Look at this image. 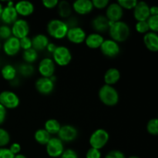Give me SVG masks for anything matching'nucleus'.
Instances as JSON below:
<instances>
[{
	"instance_id": "obj_47",
	"label": "nucleus",
	"mask_w": 158,
	"mask_h": 158,
	"mask_svg": "<svg viewBox=\"0 0 158 158\" xmlns=\"http://www.w3.org/2000/svg\"><path fill=\"white\" fill-rule=\"evenodd\" d=\"M56 47H57V46H56V45L54 44V43H49V44H48L47 47H46V49H47L48 52H50V53L52 54V53H53L54 51H55L56 48Z\"/></svg>"
},
{
	"instance_id": "obj_16",
	"label": "nucleus",
	"mask_w": 158,
	"mask_h": 158,
	"mask_svg": "<svg viewBox=\"0 0 158 158\" xmlns=\"http://www.w3.org/2000/svg\"><path fill=\"white\" fill-rule=\"evenodd\" d=\"M134 17L137 22L147 21L151 14H150V6L146 2H138L137 6L134 9Z\"/></svg>"
},
{
	"instance_id": "obj_50",
	"label": "nucleus",
	"mask_w": 158,
	"mask_h": 158,
	"mask_svg": "<svg viewBox=\"0 0 158 158\" xmlns=\"http://www.w3.org/2000/svg\"><path fill=\"white\" fill-rule=\"evenodd\" d=\"M127 158H140V157H139L138 156H136V155H131V156H130V157H128Z\"/></svg>"
},
{
	"instance_id": "obj_22",
	"label": "nucleus",
	"mask_w": 158,
	"mask_h": 158,
	"mask_svg": "<svg viewBox=\"0 0 158 158\" xmlns=\"http://www.w3.org/2000/svg\"><path fill=\"white\" fill-rule=\"evenodd\" d=\"M104 40V37L101 34L93 32L86 35L85 43L89 49H97V48H100Z\"/></svg>"
},
{
	"instance_id": "obj_10",
	"label": "nucleus",
	"mask_w": 158,
	"mask_h": 158,
	"mask_svg": "<svg viewBox=\"0 0 158 158\" xmlns=\"http://www.w3.org/2000/svg\"><path fill=\"white\" fill-rule=\"evenodd\" d=\"M56 70V64L52 59L45 57L40 60L38 65V71L43 77L51 78L53 77Z\"/></svg>"
},
{
	"instance_id": "obj_18",
	"label": "nucleus",
	"mask_w": 158,
	"mask_h": 158,
	"mask_svg": "<svg viewBox=\"0 0 158 158\" xmlns=\"http://www.w3.org/2000/svg\"><path fill=\"white\" fill-rule=\"evenodd\" d=\"M73 10L81 15L90 13L94 9L92 1L90 0H77L73 3Z\"/></svg>"
},
{
	"instance_id": "obj_39",
	"label": "nucleus",
	"mask_w": 158,
	"mask_h": 158,
	"mask_svg": "<svg viewBox=\"0 0 158 158\" xmlns=\"http://www.w3.org/2000/svg\"><path fill=\"white\" fill-rule=\"evenodd\" d=\"M20 41V46H21V49H23V50H26V49H29L32 48V39L29 38V36L24 37V38L19 40Z\"/></svg>"
},
{
	"instance_id": "obj_36",
	"label": "nucleus",
	"mask_w": 158,
	"mask_h": 158,
	"mask_svg": "<svg viewBox=\"0 0 158 158\" xmlns=\"http://www.w3.org/2000/svg\"><path fill=\"white\" fill-rule=\"evenodd\" d=\"M149 26L150 30L157 33L158 32V15H151L147 20Z\"/></svg>"
},
{
	"instance_id": "obj_15",
	"label": "nucleus",
	"mask_w": 158,
	"mask_h": 158,
	"mask_svg": "<svg viewBox=\"0 0 158 158\" xmlns=\"http://www.w3.org/2000/svg\"><path fill=\"white\" fill-rule=\"evenodd\" d=\"M123 15V9L117 2L110 3L106 9L105 16L111 23L120 21Z\"/></svg>"
},
{
	"instance_id": "obj_6",
	"label": "nucleus",
	"mask_w": 158,
	"mask_h": 158,
	"mask_svg": "<svg viewBox=\"0 0 158 158\" xmlns=\"http://www.w3.org/2000/svg\"><path fill=\"white\" fill-rule=\"evenodd\" d=\"M20 100L15 93L11 90H3L0 92V104L6 110H13L19 106Z\"/></svg>"
},
{
	"instance_id": "obj_31",
	"label": "nucleus",
	"mask_w": 158,
	"mask_h": 158,
	"mask_svg": "<svg viewBox=\"0 0 158 158\" xmlns=\"http://www.w3.org/2000/svg\"><path fill=\"white\" fill-rule=\"evenodd\" d=\"M147 131L154 136L158 135V118H152L147 123Z\"/></svg>"
},
{
	"instance_id": "obj_33",
	"label": "nucleus",
	"mask_w": 158,
	"mask_h": 158,
	"mask_svg": "<svg viewBox=\"0 0 158 158\" xmlns=\"http://www.w3.org/2000/svg\"><path fill=\"white\" fill-rule=\"evenodd\" d=\"M12 36V29L8 25H0V40H6Z\"/></svg>"
},
{
	"instance_id": "obj_34",
	"label": "nucleus",
	"mask_w": 158,
	"mask_h": 158,
	"mask_svg": "<svg viewBox=\"0 0 158 158\" xmlns=\"http://www.w3.org/2000/svg\"><path fill=\"white\" fill-rule=\"evenodd\" d=\"M117 2L121 6L123 9H124L131 10V9H134L135 8L138 1H137V0H119Z\"/></svg>"
},
{
	"instance_id": "obj_32",
	"label": "nucleus",
	"mask_w": 158,
	"mask_h": 158,
	"mask_svg": "<svg viewBox=\"0 0 158 158\" xmlns=\"http://www.w3.org/2000/svg\"><path fill=\"white\" fill-rule=\"evenodd\" d=\"M10 134L5 128L0 127V148H6L10 143Z\"/></svg>"
},
{
	"instance_id": "obj_38",
	"label": "nucleus",
	"mask_w": 158,
	"mask_h": 158,
	"mask_svg": "<svg viewBox=\"0 0 158 158\" xmlns=\"http://www.w3.org/2000/svg\"><path fill=\"white\" fill-rule=\"evenodd\" d=\"M104 158H127L125 154L119 150H112L105 155Z\"/></svg>"
},
{
	"instance_id": "obj_40",
	"label": "nucleus",
	"mask_w": 158,
	"mask_h": 158,
	"mask_svg": "<svg viewBox=\"0 0 158 158\" xmlns=\"http://www.w3.org/2000/svg\"><path fill=\"white\" fill-rule=\"evenodd\" d=\"M94 8L98 9H106L108 5L110 4V2L108 0H93L92 1Z\"/></svg>"
},
{
	"instance_id": "obj_48",
	"label": "nucleus",
	"mask_w": 158,
	"mask_h": 158,
	"mask_svg": "<svg viewBox=\"0 0 158 158\" xmlns=\"http://www.w3.org/2000/svg\"><path fill=\"white\" fill-rule=\"evenodd\" d=\"M14 158H27V157L23 154H17V155H15V157Z\"/></svg>"
},
{
	"instance_id": "obj_46",
	"label": "nucleus",
	"mask_w": 158,
	"mask_h": 158,
	"mask_svg": "<svg viewBox=\"0 0 158 158\" xmlns=\"http://www.w3.org/2000/svg\"><path fill=\"white\" fill-rule=\"evenodd\" d=\"M150 14L151 15H158V6H150Z\"/></svg>"
},
{
	"instance_id": "obj_20",
	"label": "nucleus",
	"mask_w": 158,
	"mask_h": 158,
	"mask_svg": "<svg viewBox=\"0 0 158 158\" xmlns=\"http://www.w3.org/2000/svg\"><path fill=\"white\" fill-rule=\"evenodd\" d=\"M15 9L19 15L26 17L33 13L35 6L29 1H19L15 3Z\"/></svg>"
},
{
	"instance_id": "obj_8",
	"label": "nucleus",
	"mask_w": 158,
	"mask_h": 158,
	"mask_svg": "<svg viewBox=\"0 0 158 158\" xmlns=\"http://www.w3.org/2000/svg\"><path fill=\"white\" fill-rule=\"evenodd\" d=\"M11 29H12V36L15 37L19 40L28 36L29 30H30L28 22L23 19H18L12 25Z\"/></svg>"
},
{
	"instance_id": "obj_26",
	"label": "nucleus",
	"mask_w": 158,
	"mask_h": 158,
	"mask_svg": "<svg viewBox=\"0 0 158 158\" xmlns=\"http://www.w3.org/2000/svg\"><path fill=\"white\" fill-rule=\"evenodd\" d=\"M34 138H35V140L39 144L46 146L51 139V135L44 128H40V129H38L35 132Z\"/></svg>"
},
{
	"instance_id": "obj_27",
	"label": "nucleus",
	"mask_w": 158,
	"mask_h": 158,
	"mask_svg": "<svg viewBox=\"0 0 158 158\" xmlns=\"http://www.w3.org/2000/svg\"><path fill=\"white\" fill-rule=\"evenodd\" d=\"M60 128H61V124L56 119H49V120L45 122L44 129L50 135H52V134H58Z\"/></svg>"
},
{
	"instance_id": "obj_9",
	"label": "nucleus",
	"mask_w": 158,
	"mask_h": 158,
	"mask_svg": "<svg viewBox=\"0 0 158 158\" xmlns=\"http://www.w3.org/2000/svg\"><path fill=\"white\" fill-rule=\"evenodd\" d=\"M100 49L102 53L108 58H114L120 52V46L119 43L111 39L104 40Z\"/></svg>"
},
{
	"instance_id": "obj_13",
	"label": "nucleus",
	"mask_w": 158,
	"mask_h": 158,
	"mask_svg": "<svg viewBox=\"0 0 158 158\" xmlns=\"http://www.w3.org/2000/svg\"><path fill=\"white\" fill-rule=\"evenodd\" d=\"M86 33L83 28L80 26H73L69 28L66 38L73 44H81L84 43L86 38Z\"/></svg>"
},
{
	"instance_id": "obj_7",
	"label": "nucleus",
	"mask_w": 158,
	"mask_h": 158,
	"mask_svg": "<svg viewBox=\"0 0 158 158\" xmlns=\"http://www.w3.org/2000/svg\"><path fill=\"white\" fill-rule=\"evenodd\" d=\"M65 151L63 142L58 137H51L46 145V151L49 158H60Z\"/></svg>"
},
{
	"instance_id": "obj_41",
	"label": "nucleus",
	"mask_w": 158,
	"mask_h": 158,
	"mask_svg": "<svg viewBox=\"0 0 158 158\" xmlns=\"http://www.w3.org/2000/svg\"><path fill=\"white\" fill-rule=\"evenodd\" d=\"M60 158H79V156L74 150L66 149L63 151Z\"/></svg>"
},
{
	"instance_id": "obj_17",
	"label": "nucleus",
	"mask_w": 158,
	"mask_h": 158,
	"mask_svg": "<svg viewBox=\"0 0 158 158\" xmlns=\"http://www.w3.org/2000/svg\"><path fill=\"white\" fill-rule=\"evenodd\" d=\"M18 13L15 9V6H7L3 7L2 12L0 16V19L5 25L13 24L18 19Z\"/></svg>"
},
{
	"instance_id": "obj_45",
	"label": "nucleus",
	"mask_w": 158,
	"mask_h": 158,
	"mask_svg": "<svg viewBox=\"0 0 158 158\" xmlns=\"http://www.w3.org/2000/svg\"><path fill=\"white\" fill-rule=\"evenodd\" d=\"M7 116V110L2 104H0V126L5 122Z\"/></svg>"
},
{
	"instance_id": "obj_30",
	"label": "nucleus",
	"mask_w": 158,
	"mask_h": 158,
	"mask_svg": "<svg viewBox=\"0 0 158 158\" xmlns=\"http://www.w3.org/2000/svg\"><path fill=\"white\" fill-rule=\"evenodd\" d=\"M18 71L23 77H31V76L34 73L35 69H34V66H32V64H29V63H25L19 66L17 72H18Z\"/></svg>"
},
{
	"instance_id": "obj_42",
	"label": "nucleus",
	"mask_w": 158,
	"mask_h": 158,
	"mask_svg": "<svg viewBox=\"0 0 158 158\" xmlns=\"http://www.w3.org/2000/svg\"><path fill=\"white\" fill-rule=\"evenodd\" d=\"M42 4L46 9H52L57 7L59 4L58 0H43L42 2Z\"/></svg>"
},
{
	"instance_id": "obj_12",
	"label": "nucleus",
	"mask_w": 158,
	"mask_h": 158,
	"mask_svg": "<svg viewBox=\"0 0 158 158\" xmlns=\"http://www.w3.org/2000/svg\"><path fill=\"white\" fill-rule=\"evenodd\" d=\"M36 90L43 95H49L54 90L55 84L52 77L51 78L41 77L36 80L35 83Z\"/></svg>"
},
{
	"instance_id": "obj_52",
	"label": "nucleus",
	"mask_w": 158,
	"mask_h": 158,
	"mask_svg": "<svg viewBox=\"0 0 158 158\" xmlns=\"http://www.w3.org/2000/svg\"><path fill=\"white\" fill-rule=\"evenodd\" d=\"M157 118H158V114H157Z\"/></svg>"
},
{
	"instance_id": "obj_24",
	"label": "nucleus",
	"mask_w": 158,
	"mask_h": 158,
	"mask_svg": "<svg viewBox=\"0 0 158 158\" xmlns=\"http://www.w3.org/2000/svg\"><path fill=\"white\" fill-rule=\"evenodd\" d=\"M120 79V72L117 68H110L103 76V80L106 85L109 86H114V84L118 83Z\"/></svg>"
},
{
	"instance_id": "obj_35",
	"label": "nucleus",
	"mask_w": 158,
	"mask_h": 158,
	"mask_svg": "<svg viewBox=\"0 0 158 158\" xmlns=\"http://www.w3.org/2000/svg\"><path fill=\"white\" fill-rule=\"evenodd\" d=\"M135 29L140 34H146L150 32V28L147 21H138L135 25Z\"/></svg>"
},
{
	"instance_id": "obj_51",
	"label": "nucleus",
	"mask_w": 158,
	"mask_h": 158,
	"mask_svg": "<svg viewBox=\"0 0 158 158\" xmlns=\"http://www.w3.org/2000/svg\"><path fill=\"white\" fill-rule=\"evenodd\" d=\"M2 47V43H1V40H0V49H1Z\"/></svg>"
},
{
	"instance_id": "obj_25",
	"label": "nucleus",
	"mask_w": 158,
	"mask_h": 158,
	"mask_svg": "<svg viewBox=\"0 0 158 158\" xmlns=\"http://www.w3.org/2000/svg\"><path fill=\"white\" fill-rule=\"evenodd\" d=\"M1 76L5 80L7 81H12L15 79L17 76V69L15 66L11 64H6L2 67Z\"/></svg>"
},
{
	"instance_id": "obj_49",
	"label": "nucleus",
	"mask_w": 158,
	"mask_h": 158,
	"mask_svg": "<svg viewBox=\"0 0 158 158\" xmlns=\"http://www.w3.org/2000/svg\"><path fill=\"white\" fill-rule=\"evenodd\" d=\"M3 7H4V6H3V5L0 2V16H1V15H2V12Z\"/></svg>"
},
{
	"instance_id": "obj_43",
	"label": "nucleus",
	"mask_w": 158,
	"mask_h": 158,
	"mask_svg": "<svg viewBox=\"0 0 158 158\" xmlns=\"http://www.w3.org/2000/svg\"><path fill=\"white\" fill-rule=\"evenodd\" d=\"M15 155L8 148H0V158H14Z\"/></svg>"
},
{
	"instance_id": "obj_4",
	"label": "nucleus",
	"mask_w": 158,
	"mask_h": 158,
	"mask_svg": "<svg viewBox=\"0 0 158 158\" xmlns=\"http://www.w3.org/2000/svg\"><path fill=\"white\" fill-rule=\"evenodd\" d=\"M110 140V134L106 130L99 128L92 133L89 139L90 148L101 150L104 148Z\"/></svg>"
},
{
	"instance_id": "obj_23",
	"label": "nucleus",
	"mask_w": 158,
	"mask_h": 158,
	"mask_svg": "<svg viewBox=\"0 0 158 158\" xmlns=\"http://www.w3.org/2000/svg\"><path fill=\"white\" fill-rule=\"evenodd\" d=\"M49 43V38L44 34H37L32 39V46L37 52L46 49L48 44Z\"/></svg>"
},
{
	"instance_id": "obj_3",
	"label": "nucleus",
	"mask_w": 158,
	"mask_h": 158,
	"mask_svg": "<svg viewBox=\"0 0 158 158\" xmlns=\"http://www.w3.org/2000/svg\"><path fill=\"white\" fill-rule=\"evenodd\" d=\"M99 99L104 105L107 106H114L118 103V91L113 86L104 84L100 87L98 92Z\"/></svg>"
},
{
	"instance_id": "obj_28",
	"label": "nucleus",
	"mask_w": 158,
	"mask_h": 158,
	"mask_svg": "<svg viewBox=\"0 0 158 158\" xmlns=\"http://www.w3.org/2000/svg\"><path fill=\"white\" fill-rule=\"evenodd\" d=\"M57 8H58V13L61 18H68V17L70 16L73 8L68 2H59Z\"/></svg>"
},
{
	"instance_id": "obj_44",
	"label": "nucleus",
	"mask_w": 158,
	"mask_h": 158,
	"mask_svg": "<svg viewBox=\"0 0 158 158\" xmlns=\"http://www.w3.org/2000/svg\"><path fill=\"white\" fill-rule=\"evenodd\" d=\"M9 149L10 150L11 152H12L14 155H17V154H20V151H21V145L19 143L15 142V143H11Z\"/></svg>"
},
{
	"instance_id": "obj_5",
	"label": "nucleus",
	"mask_w": 158,
	"mask_h": 158,
	"mask_svg": "<svg viewBox=\"0 0 158 158\" xmlns=\"http://www.w3.org/2000/svg\"><path fill=\"white\" fill-rule=\"evenodd\" d=\"M72 53L69 48L65 46H59L56 48L52 53V60L55 64L60 66H66L70 63L72 60Z\"/></svg>"
},
{
	"instance_id": "obj_2",
	"label": "nucleus",
	"mask_w": 158,
	"mask_h": 158,
	"mask_svg": "<svg viewBox=\"0 0 158 158\" xmlns=\"http://www.w3.org/2000/svg\"><path fill=\"white\" fill-rule=\"evenodd\" d=\"M46 30L48 34L55 40H63L66 37L69 26L63 20L53 19L48 23Z\"/></svg>"
},
{
	"instance_id": "obj_19",
	"label": "nucleus",
	"mask_w": 158,
	"mask_h": 158,
	"mask_svg": "<svg viewBox=\"0 0 158 158\" xmlns=\"http://www.w3.org/2000/svg\"><path fill=\"white\" fill-rule=\"evenodd\" d=\"M110 23L111 22H110L105 15H100L96 16L92 20L91 23H92L93 29L96 31V32L100 34L101 32L109 30Z\"/></svg>"
},
{
	"instance_id": "obj_14",
	"label": "nucleus",
	"mask_w": 158,
	"mask_h": 158,
	"mask_svg": "<svg viewBox=\"0 0 158 158\" xmlns=\"http://www.w3.org/2000/svg\"><path fill=\"white\" fill-rule=\"evenodd\" d=\"M3 52L8 56H14L19 52L21 49L20 41L19 39L11 36L8 40H5L2 44Z\"/></svg>"
},
{
	"instance_id": "obj_1",
	"label": "nucleus",
	"mask_w": 158,
	"mask_h": 158,
	"mask_svg": "<svg viewBox=\"0 0 158 158\" xmlns=\"http://www.w3.org/2000/svg\"><path fill=\"white\" fill-rule=\"evenodd\" d=\"M108 31L111 40L118 43L126 41L131 33V29L127 23L121 20L115 23H110Z\"/></svg>"
},
{
	"instance_id": "obj_29",
	"label": "nucleus",
	"mask_w": 158,
	"mask_h": 158,
	"mask_svg": "<svg viewBox=\"0 0 158 158\" xmlns=\"http://www.w3.org/2000/svg\"><path fill=\"white\" fill-rule=\"evenodd\" d=\"M23 59L26 63L32 64L38 59V52L35 50L33 48L26 49V50H23Z\"/></svg>"
},
{
	"instance_id": "obj_21",
	"label": "nucleus",
	"mask_w": 158,
	"mask_h": 158,
	"mask_svg": "<svg viewBox=\"0 0 158 158\" xmlns=\"http://www.w3.org/2000/svg\"><path fill=\"white\" fill-rule=\"evenodd\" d=\"M143 43L151 52H158V34L151 31L144 34Z\"/></svg>"
},
{
	"instance_id": "obj_37",
	"label": "nucleus",
	"mask_w": 158,
	"mask_h": 158,
	"mask_svg": "<svg viewBox=\"0 0 158 158\" xmlns=\"http://www.w3.org/2000/svg\"><path fill=\"white\" fill-rule=\"evenodd\" d=\"M102 154L100 150L90 148L86 153V158H101Z\"/></svg>"
},
{
	"instance_id": "obj_11",
	"label": "nucleus",
	"mask_w": 158,
	"mask_h": 158,
	"mask_svg": "<svg viewBox=\"0 0 158 158\" xmlns=\"http://www.w3.org/2000/svg\"><path fill=\"white\" fill-rule=\"evenodd\" d=\"M57 135H58V138L63 142L69 143L77 139V137H78V131L73 125H63V126H61V128Z\"/></svg>"
}]
</instances>
